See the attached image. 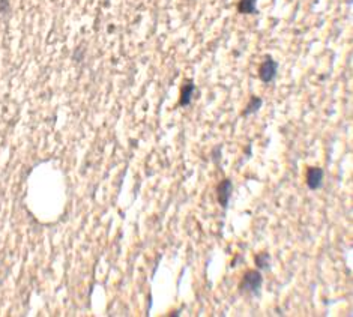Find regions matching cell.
Wrapping results in <instances>:
<instances>
[{
	"label": "cell",
	"instance_id": "ba28073f",
	"mask_svg": "<svg viewBox=\"0 0 353 317\" xmlns=\"http://www.w3.org/2000/svg\"><path fill=\"white\" fill-rule=\"evenodd\" d=\"M269 262H271V256L268 253H258V254H255V265L260 269H268L269 268Z\"/></svg>",
	"mask_w": 353,
	"mask_h": 317
},
{
	"label": "cell",
	"instance_id": "8992f818",
	"mask_svg": "<svg viewBox=\"0 0 353 317\" xmlns=\"http://www.w3.org/2000/svg\"><path fill=\"white\" fill-rule=\"evenodd\" d=\"M255 3H257V0H239L237 11L240 14H255L257 12Z\"/></svg>",
	"mask_w": 353,
	"mask_h": 317
},
{
	"label": "cell",
	"instance_id": "52a82bcc",
	"mask_svg": "<svg viewBox=\"0 0 353 317\" xmlns=\"http://www.w3.org/2000/svg\"><path fill=\"white\" fill-rule=\"evenodd\" d=\"M262 104H263V101H262V98H258V97H253V98L250 99V102H248V105L245 107V110H244V116H250L251 113H255L260 107H262Z\"/></svg>",
	"mask_w": 353,
	"mask_h": 317
},
{
	"label": "cell",
	"instance_id": "6da1fadb",
	"mask_svg": "<svg viewBox=\"0 0 353 317\" xmlns=\"http://www.w3.org/2000/svg\"><path fill=\"white\" fill-rule=\"evenodd\" d=\"M263 283V277L258 271H248L240 283V292L244 293H254L258 295V290L262 287Z\"/></svg>",
	"mask_w": 353,
	"mask_h": 317
},
{
	"label": "cell",
	"instance_id": "3957f363",
	"mask_svg": "<svg viewBox=\"0 0 353 317\" xmlns=\"http://www.w3.org/2000/svg\"><path fill=\"white\" fill-rule=\"evenodd\" d=\"M232 190H233V185H232V180L230 179H222L216 188V197H218V203L226 209L229 206V200H230V196H232Z\"/></svg>",
	"mask_w": 353,
	"mask_h": 317
},
{
	"label": "cell",
	"instance_id": "5b68a950",
	"mask_svg": "<svg viewBox=\"0 0 353 317\" xmlns=\"http://www.w3.org/2000/svg\"><path fill=\"white\" fill-rule=\"evenodd\" d=\"M194 81L193 80H185L183 84H182V89H180V101L179 104L182 107H187L190 105L191 102V98H193V94H194Z\"/></svg>",
	"mask_w": 353,
	"mask_h": 317
},
{
	"label": "cell",
	"instance_id": "7a4b0ae2",
	"mask_svg": "<svg viewBox=\"0 0 353 317\" xmlns=\"http://www.w3.org/2000/svg\"><path fill=\"white\" fill-rule=\"evenodd\" d=\"M276 71H278V63L271 56H268L258 68V77L263 83H271L276 76Z\"/></svg>",
	"mask_w": 353,
	"mask_h": 317
},
{
	"label": "cell",
	"instance_id": "277c9868",
	"mask_svg": "<svg viewBox=\"0 0 353 317\" xmlns=\"http://www.w3.org/2000/svg\"><path fill=\"white\" fill-rule=\"evenodd\" d=\"M323 169L320 167H308L307 170V185L310 190H319L323 180Z\"/></svg>",
	"mask_w": 353,
	"mask_h": 317
}]
</instances>
